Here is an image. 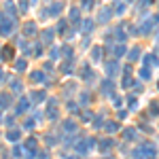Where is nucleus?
<instances>
[{"label": "nucleus", "instance_id": "1", "mask_svg": "<svg viewBox=\"0 0 159 159\" xmlns=\"http://www.w3.org/2000/svg\"><path fill=\"white\" fill-rule=\"evenodd\" d=\"M64 129H66L68 134H74V132H77V123H74V121H72V119L64 121Z\"/></svg>", "mask_w": 159, "mask_h": 159}, {"label": "nucleus", "instance_id": "2", "mask_svg": "<svg viewBox=\"0 0 159 159\" xmlns=\"http://www.w3.org/2000/svg\"><path fill=\"white\" fill-rule=\"evenodd\" d=\"M106 132H108V134H117V132H119V123L108 121V123H106Z\"/></svg>", "mask_w": 159, "mask_h": 159}, {"label": "nucleus", "instance_id": "3", "mask_svg": "<svg viewBox=\"0 0 159 159\" xmlns=\"http://www.w3.org/2000/svg\"><path fill=\"white\" fill-rule=\"evenodd\" d=\"M36 34V23H26V36H34Z\"/></svg>", "mask_w": 159, "mask_h": 159}, {"label": "nucleus", "instance_id": "4", "mask_svg": "<svg viewBox=\"0 0 159 159\" xmlns=\"http://www.w3.org/2000/svg\"><path fill=\"white\" fill-rule=\"evenodd\" d=\"M9 104H11V98H9L6 93H2V96H0V108H6Z\"/></svg>", "mask_w": 159, "mask_h": 159}, {"label": "nucleus", "instance_id": "5", "mask_svg": "<svg viewBox=\"0 0 159 159\" xmlns=\"http://www.w3.org/2000/svg\"><path fill=\"white\" fill-rule=\"evenodd\" d=\"M6 136H9V140H11V142H15V140H19V136H21V134H19V129H13V132H9Z\"/></svg>", "mask_w": 159, "mask_h": 159}, {"label": "nucleus", "instance_id": "6", "mask_svg": "<svg viewBox=\"0 0 159 159\" xmlns=\"http://www.w3.org/2000/svg\"><path fill=\"white\" fill-rule=\"evenodd\" d=\"M110 146H113V140H110V138H106V140L100 142V149H102V151H108Z\"/></svg>", "mask_w": 159, "mask_h": 159}, {"label": "nucleus", "instance_id": "7", "mask_svg": "<svg viewBox=\"0 0 159 159\" xmlns=\"http://www.w3.org/2000/svg\"><path fill=\"white\" fill-rule=\"evenodd\" d=\"M117 72H119V66H117L115 62H110V64H108V74L113 77V74H117Z\"/></svg>", "mask_w": 159, "mask_h": 159}, {"label": "nucleus", "instance_id": "8", "mask_svg": "<svg viewBox=\"0 0 159 159\" xmlns=\"http://www.w3.org/2000/svg\"><path fill=\"white\" fill-rule=\"evenodd\" d=\"M2 57H4V60H11V57H13V49H11V47H4V51H2Z\"/></svg>", "mask_w": 159, "mask_h": 159}, {"label": "nucleus", "instance_id": "9", "mask_svg": "<svg viewBox=\"0 0 159 159\" xmlns=\"http://www.w3.org/2000/svg\"><path fill=\"white\" fill-rule=\"evenodd\" d=\"M26 108H28V100H26V98H21V100H19V106H17V110H19V113H23Z\"/></svg>", "mask_w": 159, "mask_h": 159}, {"label": "nucleus", "instance_id": "10", "mask_svg": "<svg viewBox=\"0 0 159 159\" xmlns=\"http://www.w3.org/2000/svg\"><path fill=\"white\" fill-rule=\"evenodd\" d=\"M60 11H62V4H53V6H51V13H49V15H53V17H55V15H60Z\"/></svg>", "mask_w": 159, "mask_h": 159}, {"label": "nucleus", "instance_id": "11", "mask_svg": "<svg viewBox=\"0 0 159 159\" xmlns=\"http://www.w3.org/2000/svg\"><path fill=\"white\" fill-rule=\"evenodd\" d=\"M42 98H45V93H42V91H34V93H32V100H34V102H40Z\"/></svg>", "mask_w": 159, "mask_h": 159}, {"label": "nucleus", "instance_id": "12", "mask_svg": "<svg viewBox=\"0 0 159 159\" xmlns=\"http://www.w3.org/2000/svg\"><path fill=\"white\" fill-rule=\"evenodd\" d=\"M140 77H142V79L146 81L149 77H151V70H149V68H142V70H140Z\"/></svg>", "mask_w": 159, "mask_h": 159}, {"label": "nucleus", "instance_id": "13", "mask_svg": "<svg viewBox=\"0 0 159 159\" xmlns=\"http://www.w3.org/2000/svg\"><path fill=\"white\" fill-rule=\"evenodd\" d=\"M32 81L34 83H40L42 81V72H32Z\"/></svg>", "mask_w": 159, "mask_h": 159}, {"label": "nucleus", "instance_id": "14", "mask_svg": "<svg viewBox=\"0 0 159 159\" xmlns=\"http://www.w3.org/2000/svg\"><path fill=\"white\" fill-rule=\"evenodd\" d=\"M51 38H53V32H51V30H47V32L42 34V40H45V42H47V40L51 42Z\"/></svg>", "mask_w": 159, "mask_h": 159}, {"label": "nucleus", "instance_id": "15", "mask_svg": "<svg viewBox=\"0 0 159 159\" xmlns=\"http://www.w3.org/2000/svg\"><path fill=\"white\" fill-rule=\"evenodd\" d=\"M108 17H110V13H108V9H104V13L100 15V21H108Z\"/></svg>", "mask_w": 159, "mask_h": 159}, {"label": "nucleus", "instance_id": "16", "mask_svg": "<svg viewBox=\"0 0 159 159\" xmlns=\"http://www.w3.org/2000/svg\"><path fill=\"white\" fill-rule=\"evenodd\" d=\"M91 26H93V21H91V19H87V21L83 23V28H85V32H91Z\"/></svg>", "mask_w": 159, "mask_h": 159}, {"label": "nucleus", "instance_id": "17", "mask_svg": "<svg viewBox=\"0 0 159 159\" xmlns=\"http://www.w3.org/2000/svg\"><path fill=\"white\" fill-rule=\"evenodd\" d=\"M123 53H125V47H123V45H119V47L115 49V55L119 57V55H123Z\"/></svg>", "mask_w": 159, "mask_h": 159}, {"label": "nucleus", "instance_id": "18", "mask_svg": "<svg viewBox=\"0 0 159 159\" xmlns=\"http://www.w3.org/2000/svg\"><path fill=\"white\" fill-rule=\"evenodd\" d=\"M17 70H19V72L26 70V60H19V62H17Z\"/></svg>", "mask_w": 159, "mask_h": 159}, {"label": "nucleus", "instance_id": "19", "mask_svg": "<svg viewBox=\"0 0 159 159\" xmlns=\"http://www.w3.org/2000/svg\"><path fill=\"white\" fill-rule=\"evenodd\" d=\"M134 136H136V132H134V129H127V132H125V140H132Z\"/></svg>", "mask_w": 159, "mask_h": 159}, {"label": "nucleus", "instance_id": "20", "mask_svg": "<svg viewBox=\"0 0 159 159\" xmlns=\"http://www.w3.org/2000/svg\"><path fill=\"white\" fill-rule=\"evenodd\" d=\"M19 9H21V13H26V9H28V0H19Z\"/></svg>", "mask_w": 159, "mask_h": 159}, {"label": "nucleus", "instance_id": "21", "mask_svg": "<svg viewBox=\"0 0 159 159\" xmlns=\"http://www.w3.org/2000/svg\"><path fill=\"white\" fill-rule=\"evenodd\" d=\"M70 19H72V21H77V19H79V11H77V9H72V13H70Z\"/></svg>", "mask_w": 159, "mask_h": 159}, {"label": "nucleus", "instance_id": "22", "mask_svg": "<svg viewBox=\"0 0 159 159\" xmlns=\"http://www.w3.org/2000/svg\"><path fill=\"white\" fill-rule=\"evenodd\" d=\"M138 55H140V51H138V49H134V51H129V60H136Z\"/></svg>", "mask_w": 159, "mask_h": 159}, {"label": "nucleus", "instance_id": "23", "mask_svg": "<svg viewBox=\"0 0 159 159\" xmlns=\"http://www.w3.org/2000/svg\"><path fill=\"white\" fill-rule=\"evenodd\" d=\"M13 155L15 157H21V146H13Z\"/></svg>", "mask_w": 159, "mask_h": 159}, {"label": "nucleus", "instance_id": "24", "mask_svg": "<svg viewBox=\"0 0 159 159\" xmlns=\"http://www.w3.org/2000/svg\"><path fill=\"white\" fill-rule=\"evenodd\" d=\"M115 6H117V13H123V9H125V6H123V2H115Z\"/></svg>", "mask_w": 159, "mask_h": 159}, {"label": "nucleus", "instance_id": "25", "mask_svg": "<svg viewBox=\"0 0 159 159\" xmlns=\"http://www.w3.org/2000/svg\"><path fill=\"white\" fill-rule=\"evenodd\" d=\"M23 127H26V129H30V127H34V121H32V119H28V121H26V123H23Z\"/></svg>", "mask_w": 159, "mask_h": 159}, {"label": "nucleus", "instance_id": "26", "mask_svg": "<svg viewBox=\"0 0 159 159\" xmlns=\"http://www.w3.org/2000/svg\"><path fill=\"white\" fill-rule=\"evenodd\" d=\"M98 57H102V49H96L93 51V60H98Z\"/></svg>", "mask_w": 159, "mask_h": 159}, {"label": "nucleus", "instance_id": "27", "mask_svg": "<svg viewBox=\"0 0 159 159\" xmlns=\"http://www.w3.org/2000/svg\"><path fill=\"white\" fill-rule=\"evenodd\" d=\"M87 102H89V96L83 93V96H81V104H87Z\"/></svg>", "mask_w": 159, "mask_h": 159}, {"label": "nucleus", "instance_id": "28", "mask_svg": "<svg viewBox=\"0 0 159 159\" xmlns=\"http://www.w3.org/2000/svg\"><path fill=\"white\" fill-rule=\"evenodd\" d=\"M83 9H85V11L91 9V0H83Z\"/></svg>", "mask_w": 159, "mask_h": 159}, {"label": "nucleus", "instance_id": "29", "mask_svg": "<svg viewBox=\"0 0 159 159\" xmlns=\"http://www.w3.org/2000/svg\"><path fill=\"white\" fill-rule=\"evenodd\" d=\"M79 153H87V149H85V142H79Z\"/></svg>", "mask_w": 159, "mask_h": 159}, {"label": "nucleus", "instance_id": "30", "mask_svg": "<svg viewBox=\"0 0 159 159\" xmlns=\"http://www.w3.org/2000/svg\"><path fill=\"white\" fill-rule=\"evenodd\" d=\"M13 91H17V93H19V91H21V85H19V83H13Z\"/></svg>", "mask_w": 159, "mask_h": 159}, {"label": "nucleus", "instance_id": "31", "mask_svg": "<svg viewBox=\"0 0 159 159\" xmlns=\"http://www.w3.org/2000/svg\"><path fill=\"white\" fill-rule=\"evenodd\" d=\"M47 144H55V136H47Z\"/></svg>", "mask_w": 159, "mask_h": 159}, {"label": "nucleus", "instance_id": "32", "mask_svg": "<svg viewBox=\"0 0 159 159\" xmlns=\"http://www.w3.org/2000/svg\"><path fill=\"white\" fill-rule=\"evenodd\" d=\"M68 159H77V157H68Z\"/></svg>", "mask_w": 159, "mask_h": 159}, {"label": "nucleus", "instance_id": "33", "mask_svg": "<svg viewBox=\"0 0 159 159\" xmlns=\"http://www.w3.org/2000/svg\"><path fill=\"white\" fill-rule=\"evenodd\" d=\"M0 119H2V113H0Z\"/></svg>", "mask_w": 159, "mask_h": 159}]
</instances>
